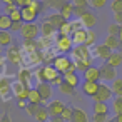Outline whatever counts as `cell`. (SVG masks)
<instances>
[{"mask_svg":"<svg viewBox=\"0 0 122 122\" xmlns=\"http://www.w3.org/2000/svg\"><path fill=\"white\" fill-rule=\"evenodd\" d=\"M52 65L62 74V75H65V74H70V72H75V69H77V65H75V62L70 59V57H67L65 54H62V55H57V57H54V60H52Z\"/></svg>","mask_w":122,"mask_h":122,"instance_id":"1","label":"cell"},{"mask_svg":"<svg viewBox=\"0 0 122 122\" xmlns=\"http://www.w3.org/2000/svg\"><path fill=\"white\" fill-rule=\"evenodd\" d=\"M74 62L75 64H90L92 65V54L87 45H75L72 49Z\"/></svg>","mask_w":122,"mask_h":122,"instance_id":"2","label":"cell"},{"mask_svg":"<svg viewBox=\"0 0 122 122\" xmlns=\"http://www.w3.org/2000/svg\"><path fill=\"white\" fill-rule=\"evenodd\" d=\"M59 75H62L54 65H45V67H42L39 72H37V77H39V80L40 82H44V84H52V80L54 79H57Z\"/></svg>","mask_w":122,"mask_h":122,"instance_id":"3","label":"cell"},{"mask_svg":"<svg viewBox=\"0 0 122 122\" xmlns=\"http://www.w3.org/2000/svg\"><path fill=\"white\" fill-rule=\"evenodd\" d=\"M55 47H57L59 52L67 54V52H72V49H74L75 45H74V42H72V37H62V35H59V39H57V42H55Z\"/></svg>","mask_w":122,"mask_h":122,"instance_id":"4","label":"cell"},{"mask_svg":"<svg viewBox=\"0 0 122 122\" xmlns=\"http://www.w3.org/2000/svg\"><path fill=\"white\" fill-rule=\"evenodd\" d=\"M100 77L104 79V80H109V82H114L115 79H117V70H115V67H112V65H109L107 62H104L100 67Z\"/></svg>","mask_w":122,"mask_h":122,"instance_id":"5","label":"cell"},{"mask_svg":"<svg viewBox=\"0 0 122 122\" xmlns=\"http://www.w3.org/2000/svg\"><path fill=\"white\" fill-rule=\"evenodd\" d=\"M110 97H114V92H112V89L110 87H107L105 84H100V87H99V92L92 97L95 102H107Z\"/></svg>","mask_w":122,"mask_h":122,"instance_id":"6","label":"cell"},{"mask_svg":"<svg viewBox=\"0 0 122 122\" xmlns=\"http://www.w3.org/2000/svg\"><path fill=\"white\" fill-rule=\"evenodd\" d=\"M12 92L15 94V97H17L19 100H29V92H30V89L25 87L22 82L17 80V82L12 85Z\"/></svg>","mask_w":122,"mask_h":122,"instance_id":"7","label":"cell"},{"mask_svg":"<svg viewBox=\"0 0 122 122\" xmlns=\"http://www.w3.org/2000/svg\"><path fill=\"white\" fill-rule=\"evenodd\" d=\"M94 54H95L97 59H102L104 62H107L109 57L112 55V50L105 44H97V45H94Z\"/></svg>","mask_w":122,"mask_h":122,"instance_id":"8","label":"cell"},{"mask_svg":"<svg viewBox=\"0 0 122 122\" xmlns=\"http://www.w3.org/2000/svg\"><path fill=\"white\" fill-rule=\"evenodd\" d=\"M20 34H22V37H24L25 40H34V39L39 35V27H37L35 24H25Z\"/></svg>","mask_w":122,"mask_h":122,"instance_id":"9","label":"cell"},{"mask_svg":"<svg viewBox=\"0 0 122 122\" xmlns=\"http://www.w3.org/2000/svg\"><path fill=\"white\" fill-rule=\"evenodd\" d=\"M7 59L12 64H15V65H20L22 64V54H20V50H19L17 45H10L7 49Z\"/></svg>","mask_w":122,"mask_h":122,"instance_id":"10","label":"cell"},{"mask_svg":"<svg viewBox=\"0 0 122 122\" xmlns=\"http://www.w3.org/2000/svg\"><path fill=\"white\" fill-rule=\"evenodd\" d=\"M65 107H67V105H65L64 102H60V100H52V102L47 105V109H49V112H50V117H57V115L62 117V112H64Z\"/></svg>","mask_w":122,"mask_h":122,"instance_id":"11","label":"cell"},{"mask_svg":"<svg viewBox=\"0 0 122 122\" xmlns=\"http://www.w3.org/2000/svg\"><path fill=\"white\" fill-rule=\"evenodd\" d=\"M102 77H100V69L99 67H89L85 72H84V80H89V82H99Z\"/></svg>","mask_w":122,"mask_h":122,"instance_id":"12","label":"cell"},{"mask_svg":"<svg viewBox=\"0 0 122 122\" xmlns=\"http://www.w3.org/2000/svg\"><path fill=\"white\" fill-rule=\"evenodd\" d=\"M99 87H100L99 82H89V80H84V84H82V92H84L85 95H89V97H94V95L99 92Z\"/></svg>","mask_w":122,"mask_h":122,"instance_id":"13","label":"cell"},{"mask_svg":"<svg viewBox=\"0 0 122 122\" xmlns=\"http://www.w3.org/2000/svg\"><path fill=\"white\" fill-rule=\"evenodd\" d=\"M37 90H39V94H40V97L44 99V102H47L50 97H52V85L50 84H44V82H39V85L35 87Z\"/></svg>","mask_w":122,"mask_h":122,"instance_id":"14","label":"cell"},{"mask_svg":"<svg viewBox=\"0 0 122 122\" xmlns=\"http://www.w3.org/2000/svg\"><path fill=\"white\" fill-rule=\"evenodd\" d=\"M20 12H22V19H24L25 24H34V20H35L37 15H39L32 7H22Z\"/></svg>","mask_w":122,"mask_h":122,"instance_id":"15","label":"cell"},{"mask_svg":"<svg viewBox=\"0 0 122 122\" xmlns=\"http://www.w3.org/2000/svg\"><path fill=\"white\" fill-rule=\"evenodd\" d=\"M10 90H12L10 79H9V77H5V79H0V97H2V99H9Z\"/></svg>","mask_w":122,"mask_h":122,"instance_id":"16","label":"cell"},{"mask_svg":"<svg viewBox=\"0 0 122 122\" xmlns=\"http://www.w3.org/2000/svg\"><path fill=\"white\" fill-rule=\"evenodd\" d=\"M72 42H74V45H85V42H87V29L74 32L72 34Z\"/></svg>","mask_w":122,"mask_h":122,"instance_id":"17","label":"cell"},{"mask_svg":"<svg viewBox=\"0 0 122 122\" xmlns=\"http://www.w3.org/2000/svg\"><path fill=\"white\" fill-rule=\"evenodd\" d=\"M74 9H75V5H74L72 2H67V4H64V5H62V9L59 10V14H60L67 22H69V19H70V17H74Z\"/></svg>","mask_w":122,"mask_h":122,"instance_id":"18","label":"cell"},{"mask_svg":"<svg viewBox=\"0 0 122 122\" xmlns=\"http://www.w3.org/2000/svg\"><path fill=\"white\" fill-rule=\"evenodd\" d=\"M17 79H19V82H22L25 87H29V89H30V79H32V72H30L29 69H22V70H19Z\"/></svg>","mask_w":122,"mask_h":122,"instance_id":"19","label":"cell"},{"mask_svg":"<svg viewBox=\"0 0 122 122\" xmlns=\"http://www.w3.org/2000/svg\"><path fill=\"white\" fill-rule=\"evenodd\" d=\"M45 20H49V22L54 25V29H55V30H59V29L62 27V24H64V22H67L60 14H52V15H49Z\"/></svg>","mask_w":122,"mask_h":122,"instance_id":"20","label":"cell"},{"mask_svg":"<svg viewBox=\"0 0 122 122\" xmlns=\"http://www.w3.org/2000/svg\"><path fill=\"white\" fill-rule=\"evenodd\" d=\"M80 22L84 24V27L87 29V30H90L94 25H95V22H97V19H95V15L92 14V12H89V14H85L82 19H80Z\"/></svg>","mask_w":122,"mask_h":122,"instance_id":"21","label":"cell"},{"mask_svg":"<svg viewBox=\"0 0 122 122\" xmlns=\"http://www.w3.org/2000/svg\"><path fill=\"white\" fill-rule=\"evenodd\" d=\"M40 32H42V37H52L54 32H55V29H54V25L49 20H44L42 25H40Z\"/></svg>","mask_w":122,"mask_h":122,"instance_id":"22","label":"cell"},{"mask_svg":"<svg viewBox=\"0 0 122 122\" xmlns=\"http://www.w3.org/2000/svg\"><path fill=\"white\" fill-rule=\"evenodd\" d=\"M104 44H105L112 52H115V49H119V45H122L120 39H119V37H114V35H107V39H105Z\"/></svg>","mask_w":122,"mask_h":122,"instance_id":"23","label":"cell"},{"mask_svg":"<svg viewBox=\"0 0 122 122\" xmlns=\"http://www.w3.org/2000/svg\"><path fill=\"white\" fill-rule=\"evenodd\" d=\"M35 120H37V122H47V120H50V112H49L47 105H42V107L39 109V112H37V115H35Z\"/></svg>","mask_w":122,"mask_h":122,"instance_id":"24","label":"cell"},{"mask_svg":"<svg viewBox=\"0 0 122 122\" xmlns=\"http://www.w3.org/2000/svg\"><path fill=\"white\" fill-rule=\"evenodd\" d=\"M70 122H89V119H87V114L82 109H75L74 107V114H72Z\"/></svg>","mask_w":122,"mask_h":122,"instance_id":"25","label":"cell"},{"mask_svg":"<svg viewBox=\"0 0 122 122\" xmlns=\"http://www.w3.org/2000/svg\"><path fill=\"white\" fill-rule=\"evenodd\" d=\"M29 102L30 104H37V105H42L44 104V99L40 97V94H39V90L35 87L30 89V92H29Z\"/></svg>","mask_w":122,"mask_h":122,"instance_id":"26","label":"cell"},{"mask_svg":"<svg viewBox=\"0 0 122 122\" xmlns=\"http://www.w3.org/2000/svg\"><path fill=\"white\" fill-rule=\"evenodd\" d=\"M107 64L112 65V67H115V69L120 67V65H122V54H120V52H112V55L109 57Z\"/></svg>","mask_w":122,"mask_h":122,"instance_id":"27","label":"cell"},{"mask_svg":"<svg viewBox=\"0 0 122 122\" xmlns=\"http://www.w3.org/2000/svg\"><path fill=\"white\" fill-rule=\"evenodd\" d=\"M10 47L12 45V35L9 34V30H0V47Z\"/></svg>","mask_w":122,"mask_h":122,"instance_id":"28","label":"cell"},{"mask_svg":"<svg viewBox=\"0 0 122 122\" xmlns=\"http://www.w3.org/2000/svg\"><path fill=\"white\" fill-rule=\"evenodd\" d=\"M72 34H74L72 24H70V22H64L62 27L59 29V35H62V37H72Z\"/></svg>","mask_w":122,"mask_h":122,"instance_id":"29","label":"cell"},{"mask_svg":"<svg viewBox=\"0 0 122 122\" xmlns=\"http://www.w3.org/2000/svg\"><path fill=\"white\" fill-rule=\"evenodd\" d=\"M64 80H65L67 84H70L72 87H77L79 82H80V77H79L75 72H70V74H65V75H64Z\"/></svg>","mask_w":122,"mask_h":122,"instance_id":"30","label":"cell"},{"mask_svg":"<svg viewBox=\"0 0 122 122\" xmlns=\"http://www.w3.org/2000/svg\"><path fill=\"white\" fill-rule=\"evenodd\" d=\"M109 105L107 102H95L94 104V114H109Z\"/></svg>","mask_w":122,"mask_h":122,"instance_id":"31","label":"cell"},{"mask_svg":"<svg viewBox=\"0 0 122 122\" xmlns=\"http://www.w3.org/2000/svg\"><path fill=\"white\" fill-rule=\"evenodd\" d=\"M110 89H112V92H114L115 97H122V79H115L112 82Z\"/></svg>","mask_w":122,"mask_h":122,"instance_id":"32","label":"cell"},{"mask_svg":"<svg viewBox=\"0 0 122 122\" xmlns=\"http://www.w3.org/2000/svg\"><path fill=\"white\" fill-rule=\"evenodd\" d=\"M59 90H60L62 94H65V95H74V94H75V87H72V85L67 84L65 80L59 85Z\"/></svg>","mask_w":122,"mask_h":122,"instance_id":"33","label":"cell"},{"mask_svg":"<svg viewBox=\"0 0 122 122\" xmlns=\"http://www.w3.org/2000/svg\"><path fill=\"white\" fill-rule=\"evenodd\" d=\"M9 29H12V19L5 14L0 17V30H9Z\"/></svg>","mask_w":122,"mask_h":122,"instance_id":"34","label":"cell"},{"mask_svg":"<svg viewBox=\"0 0 122 122\" xmlns=\"http://www.w3.org/2000/svg\"><path fill=\"white\" fill-rule=\"evenodd\" d=\"M112 110H114L115 115L122 114V97H115V99H114V102H112Z\"/></svg>","mask_w":122,"mask_h":122,"instance_id":"35","label":"cell"},{"mask_svg":"<svg viewBox=\"0 0 122 122\" xmlns=\"http://www.w3.org/2000/svg\"><path fill=\"white\" fill-rule=\"evenodd\" d=\"M120 27H122V25H119V24H110V25L107 27V32H109V35L119 37V34H120Z\"/></svg>","mask_w":122,"mask_h":122,"instance_id":"36","label":"cell"},{"mask_svg":"<svg viewBox=\"0 0 122 122\" xmlns=\"http://www.w3.org/2000/svg\"><path fill=\"white\" fill-rule=\"evenodd\" d=\"M40 107H42V105H37V104H30V102H29V105H27V109H25V110H27V114H29L30 117H34V119H35V115H37V112H39V109H40Z\"/></svg>","mask_w":122,"mask_h":122,"instance_id":"37","label":"cell"},{"mask_svg":"<svg viewBox=\"0 0 122 122\" xmlns=\"http://www.w3.org/2000/svg\"><path fill=\"white\" fill-rule=\"evenodd\" d=\"M110 9H112L114 15H117V14H122V0H112V4H110Z\"/></svg>","mask_w":122,"mask_h":122,"instance_id":"38","label":"cell"},{"mask_svg":"<svg viewBox=\"0 0 122 122\" xmlns=\"http://www.w3.org/2000/svg\"><path fill=\"white\" fill-rule=\"evenodd\" d=\"M95 42H97V34H95L94 30H87V42H85V45L90 47V45H94Z\"/></svg>","mask_w":122,"mask_h":122,"instance_id":"39","label":"cell"},{"mask_svg":"<svg viewBox=\"0 0 122 122\" xmlns=\"http://www.w3.org/2000/svg\"><path fill=\"white\" fill-rule=\"evenodd\" d=\"M72 114H74V107H65L64 109V112H62V119L65 120V122H70V119H72Z\"/></svg>","mask_w":122,"mask_h":122,"instance_id":"40","label":"cell"},{"mask_svg":"<svg viewBox=\"0 0 122 122\" xmlns=\"http://www.w3.org/2000/svg\"><path fill=\"white\" fill-rule=\"evenodd\" d=\"M72 4L75 7H82V9H90V2L89 0H72Z\"/></svg>","mask_w":122,"mask_h":122,"instance_id":"41","label":"cell"},{"mask_svg":"<svg viewBox=\"0 0 122 122\" xmlns=\"http://www.w3.org/2000/svg\"><path fill=\"white\" fill-rule=\"evenodd\" d=\"M9 17L12 19V22H24V19H22V12H20V9H19V10H15L14 14H10Z\"/></svg>","mask_w":122,"mask_h":122,"instance_id":"42","label":"cell"},{"mask_svg":"<svg viewBox=\"0 0 122 122\" xmlns=\"http://www.w3.org/2000/svg\"><path fill=\"white\" fill-rule=\"evenodd\" d=\"M89 2H90V5H92L94 9H102V7L109 2V0H89Z\"/></svg>","mask_w":122,"mask_h":122,"instance_id":"43","label":"cell"},{"mask_svg":"<svg viewBox=\"0 0 122 122\" xmlns=\"http://www.w3.org/2000/svg\"><path fill=\"white\" fill-rule=\"evenodd\" d=\"M94 122H109L107 114H94Z\"/></svg>","mask_w":122,"mask_h":122,"instance_id":"44","label":"cell"},{"mask_svg":"<svg viewBox=\"0 0 122 122\" xmlns=\"http://www.w3.org/2000/svg\"><path fill=\"white\" fill-rule=\"evenodd\" d=\"M70 24H72V30H74V32H79V30L85 29V27H84V24H82L80 20H74V22H70Z\"/></svg>","mask_w":122,"mask_h":122,"instance_id":"45","label":"cell"},{"mask_svg":"<svg viewBox=\"0 0 122 122\" xmlns=\"http://www.w3.org/2000/svg\"><path fill=\"white\" fill-rule=\"evenodd\" d=\"M20 7L17 5V4H10V5H5V12H7V15H10V14H14L15 10H19Z\"/></svg>","mask_w":122,"mask_h":122,"instance_id":"46","label":"cell"},{"mask_svg":"<svg viewBox=\"0 0 122 122\" xmlns=\"http://www.w3.org/2000/svg\"><path fill=\"white\" fill-rule=\"evenodd\" d=\"M42 4H44V2H37V0H34V4H32L30 7H32L37 14H40V12H42V9H44V5H42Z\"/></svg>","mask_w":122,"mask_h":122,"instance_id":"47","label":"cell"},{"mask_svg":"<svg viewBox=\"0 0 122 122\" xmlns=\"http://www.w3.org/2000/svg\"><path fill=\"white\" fill-rule=\"evenodd\" d=\"M34 4V0H17V5L22 9V7H30Z\"/></svg>","mask_w":122,"mask_h":122,"instance_id":"48","label":"cell"},{"mask_svg":"<svg viewBox=\"0 0 122 122\" xmlns=\"http://www.w3.org/2000/svg\"><path fill=\"white\" fill-rule=\"evenodd\" d=\"M24 25H25V22H12V30H20L22 32Z\"/></svg>","mask_w":122,"mask_h":122,"instance_id":"49","label":"cell"},{"mask_svg":"<svg viewBox=\"0 0 122 122\" xmlns=\"http://www.w3.org/2000/svg\"><path fill=\"white\" fill-rule=\"evenodd\" d=\"M62 82H64V75H59L57 79H54V80H52V84H50V85H52V87H54V85H60Z\"/></svg>","mask_w":122,"mask_h":122,"instance_id":"50","label":"cell"},{"mask_svg":"<svg viewBox=\"0 0 122 122\" xmlns=\"http://www.w3.org/2000/svg\"><path fill=\"white\" fill-rule=\"evenodd\" d=\"M0 122H12V120H10V115H9L7 112H4L2 117H0Z\"/></svg>","mask_w":122,"mask_h":122,"instance_id":"51","label":"cell"},{"mask_svg":"<svg viewBox=\"0 0 122 122\" xmlns=\"http://www.w3.org/2000/svg\"><path fill=\"white\" fill-rule=\"evenodd\" d=\"M114 19H115V24H119V25H122V14H117V15L114 17Z\"/></svg>","mask_w":122,"mask_h":122,"instance_id":"52","label":"cell"},{"mask_svg":"<svg viewBox=\"0 0 122 122\" xmlns=\"http://www.w3.org/2000/svg\"><path fill=\"white\" fill-rule=\"evenodd\" d=\"M50 122H65L60 115H57V117H50Z\"/></svg>","mask_w":122,"mask_h":122,"instance_id":"53","label":"cell"},{"mask_svg":"<svg viewBox=\"0 0 122 122\" xmlns=\"http://www.w3.org/2000/svg\"><path fill=\"white\" fill-rule=\"evenodd\" d=\"M110 122H122V114H119V115H115Z\"/></svg>","mask_w":122,"mask_h":122,"instance_id":"54","label":"cell"},{"mask_svg":"<svg viewBox=\"0 0 122 122\" xmlns=\"http://www.w3.org/2000/svg\"><path fill=\"white\" fill-rule=\"evenodd\" d=\"M5 5H10V4H17V0H4Z\"/></svg>","mask_w":122,"mask_h":122,"instance_id":"55","label":"cell"},{"mask_svg":"<svg viewBox=\"0 0 122 122\" xmlns=\"http://www.w3.org/2000/svg\"><path fill=\"white\" fill-rule=\"evenodd\" d=\"M119 39H120V42H122V27H120V34H119Z\"/></svg>","mask_w":122,"mask_h":122,"instance_id":"56","label":"cell"},{"mask_svg":"<svg viewBox=\"0 0 122 122\" xmlns=\"http://www.w3.org/2000/svg\"><path fill=\"white\" fill-rule=\"evenodd\" d=\"M120 54H122V50H120Z\"/></svg>","mask_w":122,"mask_h":122,"instance_id":"57","label":"cell"},{"mask_svg":"<svg viewBox=\"0 0 122 122\" xmlns=\"http://www.w3.org/2000/svg\"><path fill=\"white\" fill-rule=\"evenodd\" d=\"M0 17H2V15H0Z\"/></svg>","mask_w":122,"mask_h":122,"instance_id":"58","label":"cell"}]
</instances>
